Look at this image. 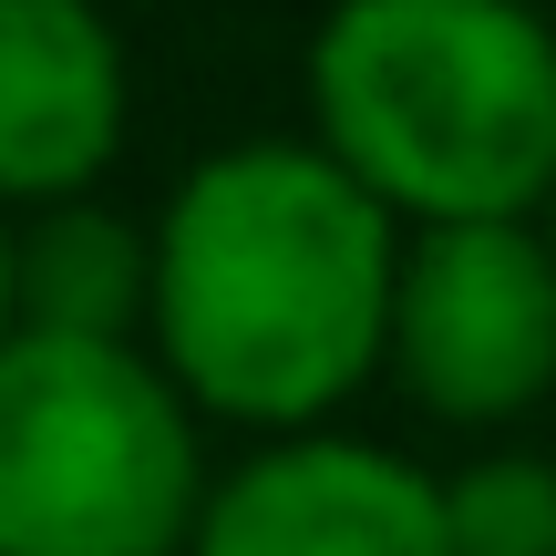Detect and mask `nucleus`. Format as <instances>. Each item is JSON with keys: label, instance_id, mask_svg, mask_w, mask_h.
I'll list each match as a JSON object with an SVG mask.
<instances>
[{"label": "nucleus", "instance_id": "nucleus-7", "mask_svg": "<svg viewBox=\"0 0 556 556\" xmlns=\"http://www.w3.org/2000/svg\"><path fill=\"white\" fill-rule=\"evenodd\" d=\"M21 330L62 340H144L155 330V227L103 197H62L21 217Z\"/></svg>", "mask_w": 556, "mask_h": 556}, {"label": "nucleus", "instance_id": "nucleus-8", "mask_svg": "<svg viewBox=\"0 0 556 556\" xmlns=\"http://www.w3.org/2000/svg\"><path fill=\"white\" fill-rule=\"evenodd\" d=\"M454 556H556V464L546 454H475L443 475Z\"/></svg>", "mask_w": 556, "mask_h": 556}, {"label": "nucleus", "instance_id": "nucleus-1", "mask_svg": "<svg viewBox=\"0 0 556 556\" xmlns=\"http://www.w3.org/2000/svg\"><path fill=\"white\" fill-rule=\"evenodd\" d=\"M402 248V217L319 135L217 144L155 217L144 340L197 413L319 433L371 371H392Z\"/></svg>", "mask_w": 556, "mask_h": 556}, {"label": "nucleus", "instance_id": "nucleus-4", "mask_svg": "<svg viewBox=\"0 0 556 556\" xmlns=\"http://www.w3.org/2000/svg\"><path fill=\"white\" fill-rule=\"evenodd\" d=\"M392 381L433 422H516L556 392V238L546 217L413 227L392 289Z\"/></svg>", "mask_w": 556, "mask_h": 556}, {"label": "nucleus", "instance_id": "nucleus-10", "mask_svg": "<svg viewBox=\"0 0 556 556\" xmlns=\"http://www.w3.org/2000/svg\"><path fill=\"white\" fill-rule=\"evenodd\" d=\"M546 238H556V197H546Z\"/></svg>", "mask_w": 556, "mask_h": 556}, {"label": "nucleus", "instance_id": "nucleus-9", "mask_svg": "<svg viewBox=\"0 0 556 556\" xmlns=\"http://www.w3.org/2000/svg\"><path fill=\"white\" fill-rule=\"evenodd\" d=\"M21 330V206H0V340Z\"/></svg>", "mask_w": 556, "mask_h": 556}, {"label": "nucleus", "instance_id": "nucleus-2", "mask_svg": "<svg viewBox=\"0 0 556 556\" xmlns=\"http://www.w3.org/2000/svg\"><path fill=\"white\" fill-rule=\"evenodd\" d=\"M309 135L402 227L546 217L556 31L536 0H330L309 31Z\"/></svg>", "mask_w": 556, "mask_h": 556}, {"label": "nucleus", "instance_id": "nucleus-3", "mask_svg": "<svg viewBox=\"0 0 556 556\" xmlns=\"http://www.w3.org/2000/svg\"><path fill=\"white\" fill-rule=\"evenodd\" d=\"M206 495L197 402L155 340H0V556H186Z\"/></svg>", "mask_w": 556, "mask_h": 556}, {"label": "nucleus", "instance_id": "nucleus-5", "mask_svg": "<svg viewBox=\"0 0 556 556\" xmlns=\"http://www.w3.org/2000/svg\"><path fill=\"white\" fill-rule=\"evenodd\" d=\"M186 556H454L443 484L361 433H268L206 495Z\"/></svg>", "mask_w": 556, "mask_h": 556}, {"label": "nucleus", "instance_id": "nucleus-6", "mask_svg": "<svg viewBox=\"0 0 556 556\" xmlns=\"http://www.w3.org/2000/svg\"><path fill=\"white\" fill-rule=\"evenodd\" d=\"M124 41L103 0H0V206L93 197L124 155Z\"/></svg>", "mask_w": 556, "mask_h": 556}]
</instances>
